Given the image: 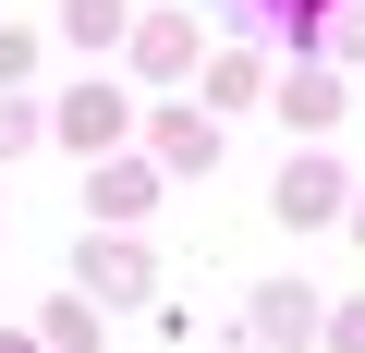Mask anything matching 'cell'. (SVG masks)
<instances>
[{"instance_id": "obj_13", "label": "cell", "mask_w": 365, "mask_h": 353, "mask_svg": "<svg viewBox=\"0 0 365 353\" xmlns=\"http://www.w3.org/2000/svg\"><path fill=\"white\" fill-rule=\"evenodd\" d=\"M329 353H365V305H329Z\"/></svg>"}, {"instance_id": "obj_8", "label": "cell", "mask_w": 365, "mask_h": 353, "mask_svg": "<svg viewBox=\"0 0 365 353\" xmlns=\"http://www.w3.org/2000/svg\"><path fill=\"white\" fill-rule=\"evenodd\" d=\"M232 13H256V25H280V37H304V25H329V0H232Z\"/></svg>"}, {"instance_id": "obj_7", "label": "cell", "mask_w": 365, "mask_h": 353, "mask_svg": "<svg viewBox=\"0 0 365 353\" xmlns=\"http://www.w3.org/2000/svg\"><path fill=\"white\" fill-rule=\"evenodd\" d=\"M158 158H170V170H195V158H220V134H207L195 110H158Z\"/></svg>"}, {"instance_id": "obj_1", "label": "cell", "mask_w": 365, "mask_h": 353, "mask_svg": "<svg viewBox=\"0 0 365 353\" xmlns=\"http://www.w3.org/2000/svg\"><path fill=\"white\" fill-rule=\"evenodd\" d=\"M122 122H134V110H122V86H73V98L49 110V134H61V146H86V158H110V146H122Z\"/></svg>"}, {"instance_id": "obj_6", "label": "cell", "mask_w": 365, "mask_h": 353, "mask_svg": "<svg viewBox=\"0 0 365 353\" xmlns=\"http://www.w3.org/2000/svg\"><path fill=\"white\" fill-rule=\"evenodd\" d=\"M73 268H86V292H146V256L134 244H86Z\"/></svg>"}, {"instance_id": "obj_10", "label": "cell", "mask_w": 365, "mask_h": 353, "mask_svg": "<svg viewBox=\"0 0 365 353\" xmlns=\"http://www.w3.org/2000/svg\"><path fill=\"white\" fill-rule=\"evenodd\" d=\"M49 353H98V317H86V305H61V317H49Z\"/></svg>"}, {"instance_id": "obj_9", "label": "cell", "mask_w": 365, "mask_h": 353, "mask_svg": "<svg viewBox=\"0 0 365 353\" xmlns=\"http://www.w3.org/2000/svg\"><path fill=\"white\" fill-rule=\"evenodd\" d=\"M134 61H146V73H182V61H195V37H182V25H146V37H134Z\"/></svg>"}, {"instance_id": "obj_5", "label": "cell", "mask_w": 365, "mask_h": 353, "mask_svg": "<svg viewBox=\"0 0 365 353\" xmlns=\"http://www.w3.org/2000/svg\"><path fill=\"white\" fill-rule=\"evenodd\" d=\"M280 122L329 134V122H341V73H292V86H280Z\"/></svg>"}, {"instance_id": "obj_12", "label": "cell", "mask_w": 365, "mask_h": 353, "mask_svg": "<svg viewBox=\"0 0 365 353\" xmlns=\"http://www.w3.org/2000/svg\"><path fill=\"white\" fill-rule=\"evenodd\" d=\"M25 73H37V37L13 25V37H0V86H25Z\"/></svg>"}, {"instance_id": "obj_14", "label": "cell", "mask_w": 365, "mask_h": 353, "mask_svg": "<svg viewBox=\"0 0 365 353\" xmlns=\"http://www.w3.org/2000/svg\"><path fill=\"white\" fill-rule=\"evenodd\" d=\"M0 353H37V341H13V329H0Z\"/></svg>"}, {"instance_id": "obj_4", "label": "cell", "mask_w": 365, "mask_h": 353, "mask_svg": "<svg viewBox=\"0 0 365 353\" xmlns=\"http://www.w3.org/2000/svg\"><path fill=\"white\" fill-rule=\"evenodd\" d=\"M61 37H73V49H122L134 13H122V0H61Z\"/></svg>"}, {"instance_id": "obj_11", "label": "cell", "mask_w": 365, "mask_h": 353, "mask_svg": "<svg viewBox=\"0 0 365 353\" xmlns=\"http://www.w3.org/2000/svg\"><path fill=\"white\" fill-rule=\"evenodd\" d=\"M37 134H49V122H37V110H13V98H0V158H25V146H37Z\"/></svg>"}, {"instance_id": "obj_3", "label": "cell", "mask_w": 365, "mask_h": 353, "mask_svg": "<svg viewBox=\"0 0 365 353\" xmlns=\"http://www.w3.org/2000/svg\"><path fill=\"white\" fill-rule=\"evenodd\" d=\"M329 208H341V170H329V158H292V170H280V220H292V232H317Z\"/></svg>"}, {"instance_id": "obj_15", "label": "cell", "mask_w": 365, "mask_h": 353, "mask_svg": "<svg viewBox=\"0 0 365 353\" xmlns=\"http://www.w3.org/2000/svg\"><path fill=\"white\" fill-rule=\"evenodd\" d=\"M353 232H365V208H353Z\"/></svg>"}, {"instance_id": "obj_2", "label": "cell", "mask_w": 365, "mask_h": 353, "mask_svg": "<svg viewBox=\"0 0 365 353\" xmlns=\"http://www.w3.org/2000/svg\"><path fill=\"white\" fill-rule=\"evenodd\" d=\"M317 317H329V305H317V292H292V280H268V292H256V341H268V353L317 341Z\"/></svg>"}]
</instances>
